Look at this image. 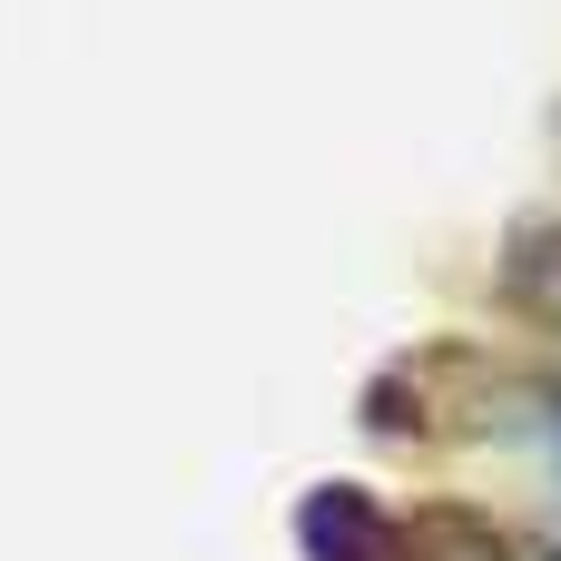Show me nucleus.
Here are the masks:
<instances>
[{
	"label": "nucleus",
	"instance_id": "f257e3e1",
	"mask_svg": "<svg viewBox=\"0 0 561 561\" xmlns=\"http://www.w3.org/2000/svg\"><path fill=\"white\" fill-rule=\"evenodd\" d=\"M296 533H306V561H375V552H385V513H375L355 483H325V493H306Z\"/></svg>",
	"mask_w": 561,
	"mask_h": 561
},
{
	"label": "nucleus",
	"instance_id": "f03ea898",
	"mask_svg": "<svg viewBox=\"0 0 561 561\" xmlns=\"http://www.w3.org/2000/svg\"><path fill=\"white\" fill-rule=\"evenodd\" d=\"M503 286H513L533 316H552V325H561V227H523V237H513Z\"/></svg>",
	"mask_w": 561,
	"mask_h": 561
},
{
	"label": "nucleus",
	"instance_id": "7ed1b4c3",
	"mask_svg": "<svg viewBox=\"0 0 561 561\" xmlns=\"http://www.w3.org/2000/svg\"><path fill=\"white\" fill-rule=\"evenodd\" d=\"M552 561H561V552H552Z\"/></svg>",
	"mask_w": 561,
	"mask_h": 561
}]
</instances>
